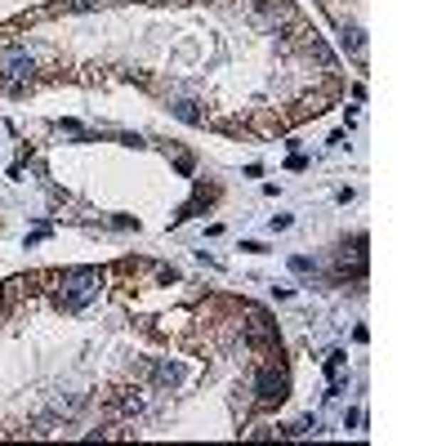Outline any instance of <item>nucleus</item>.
Returning <instances> with one entry per match:
<instances>
[{
    "mask_svg": "<svg viewBox=\"0 0 446 446\" xmlns=\"http://www.w3.org/2000/svg\"><path fill=\"white\" fill-rule=\"evenodd\" d=\"M58 282H63L58 294H54L58 312H80L85 304L98 299V268H68Z\"/></svg>",
    "mask_w": 446,
    "mask_h": 446,
    "instance_id": "1",
    "label": "nucleus"
},
{
    "mask_svg": "<svg viewBox=\"0 0 446 446\" xmlns=\"http://www.w3.org/2000/svg\"><path fill=\"white\" fill-rule=\"evenodd\" d=\"M117 406H121V415H139V410H143V398H139V393H121Z\"/></svg>",
    "mask_w": 446,
    "mask_h": 446,
    "instance_id": "5",
    "label": "nucleus"
},
{
    "mask_svg": "<svg viewBox=\"0 0 446 446\" xmlns=\"http://www.w3.org/2000/svg\"><path fill=\"white\" fill-rule=\"evenodd\" d=\"M170 112H174L179 121H188V125H201V121H206L201 103H196V98H188V94H174V98H170Z\"/></svg>",
    "mask_w": 446,
    "mask_h": 446,
    "instance_id": "3",
    "label": "nucleus"
},
{
    "mask_svg": "<svg viewBox=\"0 0 446 446\" xmlns=\"http://www.w3.org/2000/svg\"><path fill=\"white\" fill-rule=\"evenodd\" d=\"M152 379H156L161 388H179V384H184V366H179V361H156Z\"/></svg>",
    "mask_w": 446,
    "mask_h": 446,
    "instance_id": "4",
    "label": "nucleus"
},
{
    "mask_svg": "<svg viewBox=\"0 0 446 446\" xmlns=\"http://www.w3.org/2000/svg\"><path fill=\"white\" fill-rule=\"evenodd\" d=\"M255 393H259L263 406H277L286 398V366H263L259 379H255Z\"/></svg>",
    "mask_w": 446,
    "mask_h": 446,
    "instance_id": "2",
    "label": "nucleus"
},
{
    "mask_svg": "<svg viewBox=\"0 0 446 446\" xmlns=\"http://www.w3.org/2000/svg\"><path fill=\"white\" fill-rule=\"evenodd\" d=\"M290 268H294V272H312V259L299 255V259H290Z\"/></svg>",
    "mask_w": 446,
    "mask_h": 446,
    "instance_id": "7",
    "label": "nucleus"
},
{
    "mask_svg": "<svg viewBox=\"0 0 446 446\" xmlns=\"http://www.w3.org/2000/svg\"><path fill=\"white\" fill-rule=\"evenodd\" d=\"M317 428H322V424H317V415H308V420H299V424H290L286 433H290V437H308V433H317Z\"/></svg>",
    "mask_w": 446,
    "mask_h": 446,
    "instance_id": "6",
    "label": "nucleus"
}]
</instances>
